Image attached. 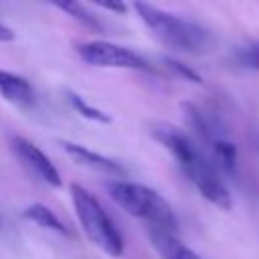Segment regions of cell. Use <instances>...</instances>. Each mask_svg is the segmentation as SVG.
I'll use <instances>...</instances> for the list:
<instances>
[{
	"mask_svg": "<svg viewBox=\"0 0 259 259\" xmlns=\"http://www.w3.org/2000/svg\"><path fill=\"white\" fill-rule=\"evenodd\" d=\"M45 2H49L51 6L63 10L65 14H69L71 18H75L77 22H81V24H85V26H89V28H95V30L101 28L99 20H97L79 0H45Z\"/></svg>",
	"mask_w": 259,
	"mask_h": 259,
	"instance_id": "cell-11",
	"label": "cell"
},
{
	"mask_svg": "<svg viewBox=\"0 0 259 259\" xmlns=\"http://www.w3.org/2000/svg\"><path fill=\"white\" fill-rule=\"evenodd\" d=\"M109 196L130 214L148 221V227L176 231V214L172 206L156 190L138 182H109Z\"/></svg>",
	"mask_w": 259,
	"mask_h": 259,
	"instance_id": "cell-3",
	"label": "cell"
},
{
	"mask_svg": "<svg viewBox=\"0 0 259 259\" xmlns=\"http://www.w3.org/2000/svg\"><path fill=\"white\" fill-rule=\"evenodd\" d=\"M63 148L73 160H77L83 166H89V168L101 170V172H109V174H123V166L121 164H117L115 160H111V158H107L103 154H97V152H93V150H89V148H85L81 144L63 142Z\"/></svg>",
	"mask_w": 259,
	"mask_h": 259,
	"instance_id": "cell-8",
	"label": "cell"
},
{
	"mask_svg": "<svg viewBox=\"0 0 259 259\" xmlns=\"http://www.w3.org/2000/svg\"><path fill=\"white\" fill-rule=\"evenodd\" d=\"M71 200L87 239L95 243L103 253L119 257L123 253V239L99 200L81 184H71Z\"/></svg>",
	"mask_w": 259,
	"mask_h": 259,
	"instance_id": "cell-4",
	"label": "cell"
},
{
	"mask_svg": "<svg viewBox=\"0 0 259 259\" xmlns=\"http://www.w3.org/2000/svg\"><path fill=\"white\" fill-rule=\"evenodd\" d=\"M93 4L113 12V14H125L127 12V6H125V0H91Z\"/></svg>",
	"mask_w": 259,
	"mask_h": 259,
	"instance_id": "cell-15",
	"label": "cell"
},
{
	"mask_svg": "<svg viewBox=\"0 0 259 259\" xmlns=\"http://www.w3.org/2000/svg\"><path fill=\"white\" fill-rule=\"evenodd\" d=\"M148 237H150V243L156 247V251L162 255V259H202L190 247H186L174 235V231L148 227Z\"/></svg>",
	"mask_w": 259,
	"mask_h": 259,
	"instance_id": "cell-7",
	"label": "cell"
},
{
	"mask_svg": "<svg viewBox=\"0 0 259 259\" xmlns=\"http://www.w3.org/2000/svg\"><path fill=\"white\" fill-rule=\"evenodd\" d=\"M0 95L16 105H30L34 99L30 83L24 77L4 69H0Z\"/></svg>",
	"mask_w": 259,
	"mask_h": 259,
	"instance_id": "cell-9",
	"label": "cell"
},
{
	"mask_svg": "<svg viewBox=\"0 0 259 259\" xmlns=\"http://www.w3.org/2000/svg\"><path fill=\"white\" fill-rule=\"evenodd\" d=\"M79 57L93 65V67H105V69H130V71H148V61L121 45L109 42V40H87L77 47Z\"/></svg>",
	"mask_w": 259,
	"mask_h": 259,
	"instance_id": "cell-5",
	"label": "cell"
},
{
	"mask_svg": "<svg viewBox=\"0 0 259 259\" xmlns=\"http://www.w3.org/2000/svg\"><path fill=\"white\" fill-rule=\"evenodd\" d=\"M162 63H164L174 75H178V77H182V79H186V81H190V83H198V85L202 83V77H200L192 67L184 65V63H180V61H176V59H170V57H164Z\"/></svg>",
	"mask_w": 259,
	"mask_h": 259,
	"instance_id": "cell-14",
	"label": "cell"
},
{
	"mask_svg": "<svg viewBox=\"0 0 259 259\" xmlns=\"http://www.w3.org/2000/svg\"><path fill=\"white\" fill-rule=\"evenodd\" d=\"M134 8L162 45L188 55H204L210 51L212 36L198 22L156 8L146 0H136Z\"/></svg>",
	"mask_w": 259,
	"mask_h": 259,
	"instance_id": "cell-2",
	"label": "cell"
},
{
	"mask_svg": "<svg viewBox=\"0 0 259 259\" xmlns=\"http://www.w3.org/2000/svg\"><path fill=\"white\" fill-rule=\"evenodd\" d=\"M152 136L174 156L182 172L196 186V190L219 208H231V194L225 182L221 180L214 164L198 150V146L182 134L178 127L170 123H156L152 127Z\"/></svg>",
	"mask_w": 259,
	"mask_h": 259,
	"instance_id": "cell-1",
	"label": "cell"
},
{
	"mask_svg": "<svg viewBox=\"0 0 259 259\" xmlns=\"http://www.w3.org/2000/svg\"><path fill=\"white\" fill-rule=\"evenodd\" d=\"M233 59L239 67L259 71V40H251V42L235 49Z\"/></svg>",
	"mask_w": 259,
	"mask_h": 259,
	"instance_id": "cell-13",
	"label": "cell"
},
{
	"mask_svg": "<svg viewBox=\"0 0 259 259\" xmlns=\"http://www.w3.org/2000/svg\"><path fill=\"white\" fill-rule=\"evenodd\" d=\"M67 99H69L71 107H73L77 113H81L83 117H87V119H91V121H99V123H109V121H111V117H109L105 111H101V109L89 105V103H87L81 95H77L75 91H67Z\"/></svg>",
	"mask_w": 259,
	"mask_h": 259,
	"instance_id": "cell-12",
	"label": "cell"
},
{
	"mask_svg": "<svg viewBox=\"0 0 259 259\" xmlns=\"http://www.w3.org/2000/svg\"><path fill=\"white\" fill-rule=\"evenodd\" d=\"M24 217H26L30 223H34V225H38V227H42V229L55 231V233H59V235H69L67 225H65L49 206H45V204H40V202L30 204V206L24 210Z\"/></svg>",
	"mask_w": 259,
	"mask_h": 259,
	"instance_id": "cell-10",
	"label": "cell"
},
{
	"mask_svg": "<svg viewBox=\"0 0 259 259\" xmlns=\"http://www.w3.org/2000/svg\"><path fill=\"white\" fill-rule=\"evenodd\" d=\"M12 150H14V154L18 156V160H20L34 176H38L42 182H47L49 186H61V184H63L57 166H55V164L51 162V158H49L40 148H36L30 140H26V138H22V136H12Z\"/></svg>",
	"mask_w": 259,
	"mask_h": 259,
	"instance_id": "cell-6",
	"label": "cell"
},
{
	"mask_svg": "<svg viewBox=\"0 0 259 259\" xmlns=\"http://www.w3.org/2000/svg\"><path fill=\"white\" fill-rule=\"evenodd\" d=\"M10 40H14V30L0 22V42H10Z\"/></svg>",
	"mask_w": 259,
	"mask_h": 259,
	"instance_id": "cell-16",
	"label": "cell"
}]
</instances>
